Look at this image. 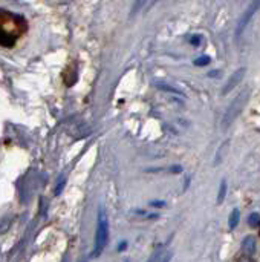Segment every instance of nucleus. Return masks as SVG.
I'll list each match as a JSON object with an SVG mask.
<instances>
[{
	"label": "nucleus",
	"mask_w": 260,
	"mask_h": 262,
	"mask_svg": "<svg viewBox=\"0 0 260 262\" xmlns=\"http://www.w3.org/2000/svg\"><path fill=\"white\" fill-rule=\"evenodd\" d=\"M28 31V22L19 14L0 9V46L12 48Z\"/></svg>",
	"instance_id": "f257e3e1"
},
{
	"label": "nucleus",
	"mask_w": 260,
	"mask_h": 262,
	"mask_svg": "<svg viewBox=\"0 0 260 262\" xmlns=\"http://www.w3.org/2000/svg\"><path fill=\"white\" fill-rule=\"evenodd\" d=\"M250 94H251V89L246 88L230 103V106L227 107L225 114L222 117V129L224 131L228 129L231 124L236 121V118L242 114V110L245 109L246 103H248V100H250Z\"/></svg>",
	"instance_id": "f03ea898"
},
{
	"label": "nucleus",
	"mask_w": 260,
	"mask_h": 262,
	"mask_svg": "<svg viewBox=\"0 0 260 262\" xmlns=\"http://www.w3.org/2000/svg\"><path fill=\"white\" fill-rule=\"evenodd\" d=\"M109 241V221L104 210H100L98 213V226H97V236H95V250L93 256H100Z\"/></svg>",
	"instance_id": "7ed1b4c3"
},
{
	"label": "nucleus",
	"mask_w": 260,
	"mask_h": 262,
	"mask_svg": "<svg viewBox=\"0 0 260 262\" xmlns=\"http://www.w3.org/2000/svg\"><path fill=\"white\" fill-rule=\"evenodd\" d=\"M259 6H260V3L254 2V3H251V5H250V8H248V9H246V11L242 14V17L239 19L237 26H236V38H237V40L242 37L243 31L246 30V26H248V23H250L251 17L254 16V12H256V9H257Z\"/></svg>",
	"instance_id": "20e7f679"
},
{
	"label": "nucleus",
	"mask_w": 260,
	"mask_h": 262,
	"mask_svg": "<svg viewBox=\"0 0 260 262\" xmlns=\"http://www.w3.org/2000/svg\"><path fill=\"white\" fill-rule=\"evenodd\" d=\"M245 74H246V67H239V69H236V71L232 72V74L230 75V78L227 80L225 88L222 89V95H228L232 89H234V88L239 85V83L243 80Z\"/></svg>",
	"instance_id": "39448f33"
},
{
	"label": "nucleus",
	"mask_w": 260,
	"mask_h": 262,
	"mask_svg": "<svg viewBox=\"0 0 260 262\" xmlns=\"http://www.w3.org/2000/svg\"><path fill=\"white\" fill-rule=\"evenodd\" d=\"M242 250H243V255H248V256H253L257 250V242H256V238L254 236H246L242 242Z\"/></svg>",
	"instance_id": "423d86ee"
},
{
	"label": "nucleus",
	"mask_w": 260,
	"mask_h": 262,
	"mask_svg": "<svg viewBox=\"0 0 260 262\" xmlns=\"http://www.w3.org/2000/svg\"><path fill=\"white\" fill-rule=\"evenodd\" d=\"M239 221H240V210L234 209L230 213V219H228V224H230V230H234L239 226Z\"/></svg>",
	"instance_id": "0eeeda50"
},
{
	"label": "nucleus",
	"mask_w": 260,
	"mask_h": 262,
	"mask_svg": "<svg viewBox=\"0 0 260 262\" xmlns=\"http://www.w3.org/2000/svg\"><path fill=\"white\" fill-rule=\"evenodd\" d=\"M158 89L161 91H166V92H172V94H176V95H182V92L179 89H176V88H172L169 85H166V83H158Z\"/></svg>",
	"instance_id": "6e6552de"
},
{
	"label": "nucleus",
	"mask_w": 260,
	"mask_h": 262,
	"mask_svg": "<svg viewBox=\"0 0 260 262\" xmlns=\"http://www.w3.org/2000/svg\"><path fill=\"white\" fill-rule=\"evenodd\" d=\"M225 195H227V181H222L221 187H219V195H217V202L219 204L225 199Z\"/></svg>",
	"instance_id": "1a4fd4ad"
},
{
	"label": "nucleus",
	"mask_w": 260,
	"mask_h": 262,
	"mask_svg": "<svg viewBox=\"0 0 260 262\" xmlns=\"http://www.w3.org/2000/svg\"><path fill=\"white\" fill-rule=\"evenodd\" d=\"M161 255H162V247H158L156 250L152 253V256L148 258V261H147V262H158V261L161 259Z\"/></svg>",
	"instance_id": "9d476101"
},
{
	"label": "nucleus",
	"mask_w": 260,
	"mask_h": 262,
	"mask_svg": "<svg viewBox=\"0 0 260 262\" xmlns=\"http://www.w3.org/2000/svg\"><path fill=\"white\" fill-rule=\"evenodd\" d=\"M210 62H211V59L208 57V55H202V57H199V59L195 60V65L196 66H207Z\"/></svg>",
	"instance_id": "9b49d317"
},
{
	"label": "nucleus",
	"mask_w": 260,
	"mask_h": 262,
	"mask_svg": "<svg viewBox=\"0 0 260 262\" xmlns=\"http://www.w3.org/2000/svg\"><path fill=\"white\" fill-rule=\"evenodd\" d=\"M259 223H260L259 213H251V215H250V226H251V227H257Z\"/></svg>",
	"instance_id": "f8f14e48"
},
{
	"label": "nucleus",
	"mask_w": 260,
	"mask_h": 262,
	"mask_svg": "<svg viewBox=\"0 0 260 262\" xmlns=\"http://www.w3.org/2000/svg\"><path fill=\"white\" fill-rule=\"evenodd\" d=\"M236 262H256V259L253 256H248V255H242L236 259Z\"/></svg>",
	"instance_id": "ddd939ff"
},
{
	"label": "nucleus",
	"mask_w": 260,
	"mask_h": 262,
	"mask_svg": "<svg viewBox=\"0 0 260 262\" xmlns=\"http://www.w3.org/2000/svg\"><path fill=\"white\" fill-rule=\"evenodd\" d=\"M190 43L191 45H195V46H198L199 43H201V38H199V35H193L190 38Z\"/></svg>",
	"instance_id": "4468645a"
},
{
	"label": "nucleus",
	"mask_w": 260,
	"mask_h": 262,
	"mask_svg": "<svg viewBox=\"0 0 260 262\" xmlns=\"http://www.w3.org/2000/svg\"><path fill=\"white\" fill-rule=\"evenodd\" d=\"M126 245H127L126 242H121V244H119V248H118V250H119V252H121V250H124V248H126Z\"/></svg>",
	"instance_id": "2eb2a0df"
},
{
	"label": "nucleus",
	"mask_w": 260,
	"mask_h": 262,
	"mask_svg": "<svg viewBox=\"0 0 260 262\" xmlns=\"http://www.w3.org/2000/svg\"><path fill=\"white\" fill-rule=\"evenodd\" d=\"M170 259H172V255H167L166 258L162 259V262H170Z\"/></svg>",
	"instance_id": "dca6fc26"
},
{
	"label": "nucleus",
	"mask_w": 260,
	"mask_h": 262,
	"mask_svg": "<svg viewBox=\"0 0 260 262\" xmlns=\"http://www.w3.org/2000/svg\"><path fill=\"white\" fill-rule=\"evenodd\" d=\"M153 205H164V202L162 201H155V202H152Z\"/></svg>",
	"instance_id": "f3484780"
}]
</instances>
